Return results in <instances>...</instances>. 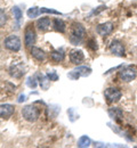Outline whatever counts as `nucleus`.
I'll use <instances>...</instances> for the list:
<instances>
[{
	"label": "nucleus",
	"mask_w": 137,
	"mask_h": 148,
	"mask_svg": "<svg viewBox=\"0 0 137 148\" xmlns=\"http://www.w3.org/2000/svg\"><path fill=\"white\" fill-rule=\"evenodd\" d=\"M86 37V29L81 23H73L71 25V32H70V37L69 40L73 46H78L81 43V41L83 40V38Z\"/></svg>",
	"instance_id": "1"
},
{
	"label": "nucleus",
	"mask_w": 137,
	"mask_h": 148,
	"mask_svg": "<svg viewBox=\"0 0 137 148\" xmlns=\"http://www.w3.org/2000/svg\"><path fill=\"white\" fill-rule=\"evenodd\" d=\"M22 116L28 122H36L40 116V110L34 105H26L22 108Z\"/></svg>",
	"instance_id": "2"
},
{
	"label": "nucleus",
	"mask_w": 137,
	"mask_h": 148,
	"mask_svg": "<svg viewBox=\"0 0 137 148\" xmlns=\"http://www.w3.org/2000/svg\"><path fill=\"white\" fill-rule=\"evenodd\" d=\"M3 46L8 50L14 51V53H17V51H20L21 47H22V42H21L20 37H17L15 34H12V36H8V37L5 39Z\"/></svg>",
	"instance_id": "3"
},
{
	"label": "nucleus",
	"mask_w": 137,
	"mask_h": 148,
	"mask_svg": "<svg viewBox=\"0 0 137 148\" xmlns=\"http://www.w3.org/2000/svg\"><path fill=\"white\" fill-rule=\"evenodd\" d=\"M104 97H105V99H106L107 103L114 104V103H117V101H119V100L121 99L122 92H121V90H120L119 88L110 87V88L105 89V91H104Z\"/></svg>",
	"instance_id": "4"
},
{
	"label": "nucleus",
	"mask_w": 137,
	"mask_h": 148,
	"mask_svg": "<svg viewBox=\"0 0 137 148\" xmlns=\"http://www.w3.org/2000/svg\"><path fill=\"white\" fill-rule=\"evenodd\" d=\"M137 76V71L133 66H126L119 71V79L123 82H131Z\"/></svg>",
	"instance_id": "5"
},
{
	"label": "nucleus",
	"mask_w": 137,
	"mask_h": 148,
	"mask_svg": "<svg viewBox=\"0 0 137 148\" xmlns=\"http://www.w3.org/2000/svg\"><path fill=\"white\" fill-rule=\"evenodd\" d=\"M24 62L22 60H15L10 64L9 66V74L15 77V79H21L25 74V67H24Z\"/></svg>",
	"instance_id": "6"
},
{
	"label": "nucleus",
	"mask_w": 137,
	"mask_h": 148,
	"mask_svg": "<svg viewBox=\"0 0 137 148\" xmlns=\"http://www.w3.org/2000/svg\"><path fill=\"white\" fill-rule=\"evenodd\" d=\"M92 74V69L87 66H78L67 73V77L71 80H78L80 77H86Z\"/></svg>",
	"instance_id": "7"
},
{
	"label": "nucleus",
	"mask_w": 137,
	"mask_h": 148,
	"mask_svg": "<svg viewBox=\"0 0 137 148\" xmlns=\"http://www.w3.org/2000/svg\"><path fill=\"white\" fill-rule=\"evenodd\" d=\"M37 34L32 25H28L25 31H24V45L26 47H32L36 43Z\"/></svg>",
	"instance_id": "8"
},
{
	"label": "nucleus",
	"mask_w": 137,
	"mask_h": 148,
	"mask_svg": "<svg viewBox=\"0 0 137 148\" xmlns=\"http://www.w3.org/2000/svg\"><path fill=\"white\" fill-rule=\"evenodd\" d=\"M111 54H113L114 56H118V57H125L126 54H125V46L121 41L119 40H113L109 47Z\"/></svg>",
	"instance_id": "9"
},
{
	"label": "nucleus",
	"mask_w": 137,
	"mask_h": 148,
	"mask_svg": "<svg viewBox=\"0 0 137 148\" xmlns=\"http://www.w3.org/2000/svg\"><path fill=\"white\" fill-rule=\"evenodd\" d=\"M112 31H113V24L111 22H105V23L98 24L97 27H96V32L102 37L109 36Z\"/></svg>",
	"instance_id": "10"
},
{
	"label": "nucleus",
	"mask_w": 137,
	"mask_h": 148,
	"mask_svg": "<svg viewBox=\"0 0 137 148\" xmlns=\"http://www.w3.org/2000/svg\"><path fill=\"white\" fill-rule=\"evenodd\" d=\"M15 112V106L12 104H2L0 105V117L1 119H9L13 116Z\"/></svg>",
	"instance_id": "11"
},
{
	"label": "nucleus",
	"mask_w": 137,
	"mask_h": 148,
	"mask_svg": "<svg viewBox=\"0 0 137 148\" xmlns=\"http://www.w3.org/2000/svg\"><path fill=\"white\" fill-rule=\"evenodd\" d=\"M85 59V54L80 49H74L70 53V62L74 65H80Z\"/></svg>",
	"instance_id": "12"
},
{
	"label": "nucleus",
	"mask_w": 137,
	"mask_h": 148,
	"mask_svg": "<svg viewBox=\"0 0 137 148\" xmlns=\"http://www.w3.org/2000/svg\"><path fill=\"white\" fill-rule=\"evenodd\" d=\"M50 24H52V21L50 18H48V17H41L37 21V27H38V30L41 31V32H45V31H47L49 27H50Z\"/></svg>",
	"instance_id": "13"
},
{
	"label": "nucleus",
	"mask_w": 137,
	"mask_h": 148,
	"mask_svg": "<svg viewBox=\"0 0 137 148\" xmlns=\"http://www.w3.org/2000/svg\"><path fill=\"white\" fill-rule=\"evenodd\" d=\"M50 59L54 62V63H62L64 59H65V54H64V50L61 48V49H56V50H53L50 53Z\"/></svg>",
	"instance_id": "14"
},
{
	"label": "nucleus",
	"mask_w": 137,
	"mask_h": 148,
	"mask_svg": "<svg viewBox=\"0 0 137 148\" xmlns=\"http://www.w3.org/2000/svg\"><path fill=\"white\" fill-rule=\"evenodd\" d=\"M36 76H37V80L39 81L38 83H39V86L41 87V89L47 90L49 88V86H50V80L48 79V76L46 74H41V73H37Z\"/></svg>",
	"instance_id": "15"
},
{
	"label": "nucleus",
	"mask_w": 137,
	"mask_h": 148,
	"mask_svg": "<svg viewBox=\"0 0 137 148\" xmlns=\"http://www.w3.org/2000/svg\"><path fill=\"white\" fill-rule=\"evenodd\" d=\"M31 56H32L36 60H38V62H43V60L46 59V54H45V51H43L42 49L38 48V47H32V48H31Z\"/></svg>",
	"instance_id": "16"
},
{
	"label": "nucleus",
	"mask_w": 137,
	"mask_h": 148,
	"mask_svg": "<svg viewBox=\"0 0 137 148\" xmlns=\"http://www.w3.org/2000/svg\"><path fill=\"white\" fill-rule=\"evenodd\" d=\"M53 27L59 33H64L66 31V24L64 23L63 19L61 18H55L53 21Z\"/></svg>",
	"instance_id": "17"
},
{
	"label": "nucleus",
	"mask_w": 137,
	"mask_h": 148,
	"mask_svg": "<svg viewBox=\"0 0 137 148\" xmlns=\"http://www.w3.org/2000/svg\"><path fill=\"white\" fill-rule=\"evenodd\" d=\"M109 115H110V117L112 120L120 121L122 119V116H123V112H122L121 108H119V107H111L109 110Z\"/></svg>",
	"instance_id": "18"
},
{
	"label": "nucleus",
	"mask_w": 137,
	"mask_h": 148,
	"mask_svg": "<svg viewBox=\"0 0 137 148\" xmlns=\"http://www.w3.org/2000/svg\"><path fill=\"white\" fill-rule=\"evenodd\" d=\"M90 144H92V140H90V138H89V137H87V136H81V137L79 138L78 147H80V148L89 147V146H90Z\"/></svg>",
	"instance_id": "19"
},
{
	"label": "nucleus",
	"mask_w": 137,
	"mask_h": 148,
	"mask_svg": "<svg viewBox=\"0 0 137 148\" xmlns=\"http://www.w3.org/2000/svg\"><path fill=\"white\" fill-rule=\"evenodd\" d=\"M40 14V8L39 7H31V8H29L28 9V12H26V15H28V17H30V18H36V17H38Z\"/></svg>",
	"instance_id": "20"
},
{
	"label": "nucleus",
	"mask_w": 137,
	"mask_h": 148,
	"mask_svg": "<svg viewBox=\"0 0 137 148\" xmlns=\"http://www.w3.org/2000/svg\"><path fill=\"white\" fill-rule=\"evenodd\" d=\"M12 12H13V15H14L15 21H16L17 23H20L22 17H23V12L21 10V8L20 7H17V6H14L13 9H12Z\"/></svg>",
	"instance_id": "21"
},
{
	"label": "nucleus",
	"mask_w": 137,
	"mask_h": 148,
	"mask_svg": "<svg viewBox=\"0 0 137 148\" xmlns=\"http://www.w3.org/2000/svg\"><path fill=\"white\" fill-rule=\"evenodd\" d=\"M37 76H29L28 80H26V86L30 88V89H36L37 86H38V82H37Z\"/></svg>",
	"instance_id": "22"
},
{
	"label": "nucleus",
	"mask_w": 137,
	"mask_h": 148,
	"mask_svg": "<svg viewBox=\"0 0 137 148\" xmlns=\"http://www.w3.org/2000/svg\"><path fill=\"white\" fill-rule=\"evenodd\" d=\"M87 47L88 48H90L92 50H97L98 46H97V41L95 40V39H89L88 41H87Z\"/></svg>",
	"instance_id": "23"
},
{
	"label": "nucleus",
	"mask_w": 137,
	"mask_h": 148,
	"mask_svg": "<svg viewBox=\"0 0 137 148\" xmlns=\"http://www.w3.org/2000/svg\"><path fill=\"white\" fill-rule=\"evenodd\" d=\"M40 13H46V14H53V15H62V13H59V10L55 9H50V8H40Z\"/></svg>",
	"instance_id": "24"
},
{
	"label": "nucleus",
	"mask_w": 137,
	"mask_h": 148,
	"mask_svg": "<svg viewBox=\"0 0 137 148\" xmlns=\"http://www.w3.org/2000/svg\"><path fill=\"white\" fill-rule=\"evenodd\" d=\"M46 75L48 76V79H49L50 81H57V80H59V75H57V73H56L55 71H49Z\"/></svg>",
	"instance_id": "25"
},
{
	"label": "nucleus",
	"mask_w": 137,
	"mask_h": 148,
	"mask_svg": "<svg viewBox=\"0 0 137 148\" xmlns=\"http://www.w3.org/2000/svg\"><path fill=\"white\" fill-rule=\"evenodd\" d=\"M6 21H7V15L5 14V12H3V10H1V9H0V26H1L2 24H5V23H6Z\"/></svg>",
	"instance_id": "26"
},
{
	"label": "nucleus",
	"mask_w": 137,
	"mask_h": 148,
	"mask_svg": "<svg viewBox=\"0 0 137 148\" xmlns=\"http://www.w3.org/2000/svg\"><path fill=\"white\" fill-rule=\"evenodd\" d=\"M104 9H106V6H101V7H98L97 9H94L92 14H93V15H94V14H98L99 12H102V10H104Z\"/></svg>",
	"instance_id": "27"
},
{
	"label": "nucleus",
	"mask_w": 137,
	"mask_h": 148,
	"mask_svg": "<svg viewBox=\"0 0 137 148\" xmlns=\"http://www.w3.org/2000/svg\"><path fill=\"white\" fill-rule=\"evenodd\" d=\"M25 100V96L23 95V96H20V98H19V103H22V101H24Z\"/></svg>",
	"instance_id": "28"
}]
</instances>
